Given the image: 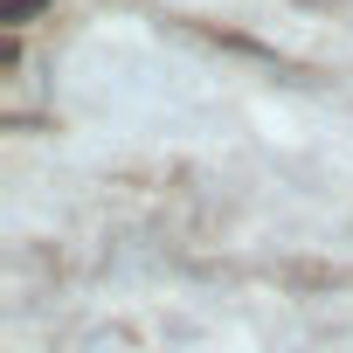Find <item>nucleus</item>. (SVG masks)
<instances>
[{
	"label": "nucleus",
	"mask_w": 353,
	"mask_h": 353,
	"mask_svg": "<svg viewBox=\"0 0 353 353\" xmlns=\"http://www.w3.org/2000/svg\"><path fill=\"white\" fill-rule=\"evenodd\" d=\"M49 0H0V21H35Z\"/></svg>",
	"instance_id": "nucleus-1"
}]
</instances>
